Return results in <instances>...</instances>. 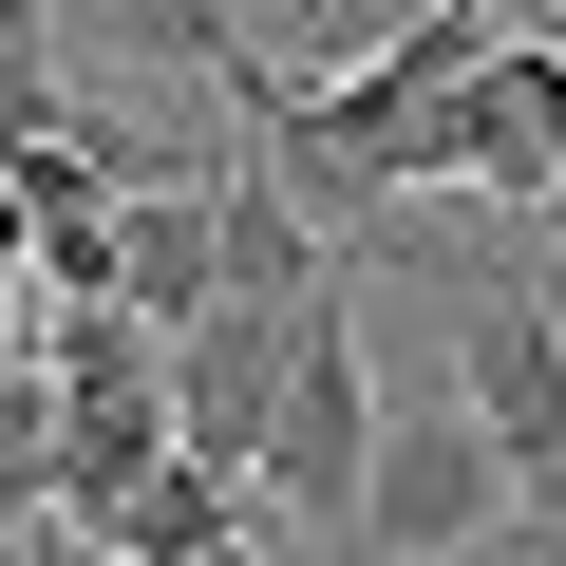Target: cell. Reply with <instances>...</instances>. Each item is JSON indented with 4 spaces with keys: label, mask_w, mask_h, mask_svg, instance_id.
Here are the masks:
<instances>
[{
    "label": "cell",
    "mask_w": 566,
    "mask_h": 566,
    "mask_svg": "<svg viewBox=\"0 0 566 566\" xmlns=\"http://www.w3.org/2000/svg\"><path fill=\"white\" fill-rule=\"evenodd\" d=\"M20 245H39V208H20V189H0V283H20Z\"/></svg>",
    "instance_id": "obj_9"
},
{
    "label": "cell",
    "mask_w": 566,
    "mask_h": 566,
    "mask_svg": "<svg viewBox=\"0 0 566 566\" xmlns=\"http://www.w3.org/2000/svg\"><path fill=\"white\" fill-rule=\"evenodd\" d=\"M0 378H39V283H0Z\"/></svg>",
    "instance_id": "obj_8"
},
{
    "label": "cell",
    "mask_w": 566,
    "mask_h": 566,
    "mask_svg": "<svg viewBox=\"0 0 566 566\" xmlns=\"http://www.w3.org/2000/svg\"><path fill=\"white\" fill-rule=\"evenodd\" d=\"M39 491H57V397L0 378V528H39Z\"/></svg>",
    "instance_id": "obj_6"
},
{
    "label": "cell",
    "mask_w": 566,
    "mask_h": 566,
    "mask_svg": "<svg viewBox=\"0 0 566 566\" xmlns=\"http://www.w3.org/2000/svg\"><path fill=\"white\" fill-rule=\"evenodd\" d=\"M114 322H133V340L208 322V170H170V189H114Z\"/></svg>",
    "instance_id": "obj_4"
},
{
    "label": "cell",
    "mask_w": 566,
    "mask_h": 566,
    "mask_svg": "<svg viewBox=\"0 0 566 566\" xmlns=\"http://www.w3.org/2000/svg\"><path fill=\"white\" fill-rule=\"evenodd\" d=\"M0 114H76V95H57V20H39V0H0Z\"/></svg>",
    "instance_id": "obj_7"
},
{
    "label": "cell",
    "mask_w": 566,
    "mask_h": 566,
    "mask_svg": "<svg viewBox=\"0 0 566 566\" xmlns=\"http://www.w3.org/2000/svg\"><path fill=\"white\" fill-rule=\"evenodd\" d=\"M491 528H510L491 434L453 416V378H397L378 434H359V510H340V547H359V566H472Z\"/></svg>",
    "instance_id": "obj_1"
},
{
    "label": "cell",
    "mask_w": 566,
    "mask_h": 566,
    "mask_svg": "<svg viewBox=\"0 0 566 566\" xmlns=\"http://www.w3.org/2000/svg\"><path fill=\"white\" fill-rule=\"evenodd\" d=\"M95 20H114V57H151V76H245V0H95Z\"/></svg>",
    "instance_id": "obj_5"
},
{
    "label": "cell",
    "mask_w": 566,
    "mask_h": 566,
    "mask_svg": "<svg viewBox=\"0 0 566 566\" xmlns=\"http://www.w3.org/2000/svg\"><path fill=\"white\" fill-rule=\"evenodd\" d=\"M359 434H378V378H359V283L322 264V283H303V322H283V397H264V434H245V510L340 528V510H359Z\"/></svg>",
    "instance_id": "obj_2"
},
{
    "label": "cell",
    "mask_w": 566,
    "mask_h": 566,
    "mask_svg": "<svg viewBox=\"0 0 566 566\" xmlns=\"http://www.w3.org/2000/svg\"><path fill=\"white\" fill-rule=\"evenodd\" d=\"M245 20H283V0H245Z\"/></svg>",
    "instance_id": "obj_10"
},
{
    "label": "cell",
    "mask_w": 566,
    "mask_h": 566,
    "mask_svg": "<svg viewBox=\"0 0 566 566\" xmlns=\"http://www.w3.org/2000/svg\"><path fill=\"white\" fill-rule=\"evenodd\" d=\"M95 566H245V472H208V453H151L133 491H114V528H76Z\"/></svg>",
    "instance_id": "obj_3"
}]
</instances>
